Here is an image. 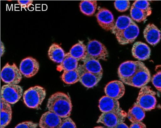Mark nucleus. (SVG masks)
<instances>
[{
  "label": "nucleus",
  "mask_w": 161,
  "mask_h": 128,
  "mask_svg": "<svg viewBox=\"0 0 161 128\" xmlns=\"http://www.w3.org/2000/svg\"><path fill=\"white\" fill-rule=\"evenodd\" d=\"M47 107L61 118L69 117L72 105L70 97L61 92L53 94L49 98Z\"/></svg>",
  "instance_id": "nucleus-1"
},
{
  "label": "nucleus",
  "mask_w": 161,
  "mask_h": 128,
  "mask_svg": "<svg viewBox=\"0 0 161 128\" xmlns=\"http://www.w3.org/2000/svg\"><path fill=\"white\" fill-rule=\"evenodd\" d=\"M46 95V90L41 86L31 87L24 93V102L28 108L38 109L42 105Z\"/></svg>",
  "instance_id": "nucleus-2"
},
{
  "label": "nucleus",
  "mask_w": 161,
  "mask_h": 128,
  "mask_svg": "<svg viewBox=\"0 0 161 128\" xmlns=\"http://www.w3.org/2000/svg\"><path fill=\"white\" fill-rule=\"evenodd\" d=\"M156 95L150 86H144L141 88L136 103L145 111L153 110L157 104Z\"/></svg>",
  "instance_id": "nucleus-3"
},
{
  "label": "nucleus",
  "mask_w": 161,
  "mask_h": 128,
  "mask_svg": "<svg viewBox=\"0 0 161 128\" xmlns=\"http://www.w3.org/2000/svg\"><path fill=\"white\" fill-rule=\"evenodd\" d=\"M127 116V113L119 108L117 110L103 113L97 122L108 128H115L118 124L125 121Z\"/></svg>",
  "instance_id": "nucleus-4"
},
{
  "label": "nucleus",
  "mask_w": 161,
  "mask_h": 128,
  "mask_svg": "<svg viewBox=\"0 0 161 128\" xmlns=\"http://www.w3.org/2000/svg\"><path fill=\"white\" fill-rule=\"evenodd\" d=\"M22 74L15 63L6 64L1 71V79L7 84H18L22 80Z\"/></svg>",
  "instance_id": "nucleus-5"
},
{
  "label": "nucleus",
  "mask_w": 161,
  "mask_h": 128,
  "mask_svg": "<svg viewBox=\"0 0 161 128\" xmlns=\"http://www.w3.org/2000/svg\"><path fill=\"white\" fill-rule=\"evenodd\" d=\"M150 71L144 65L132 76L122 82L132 87L141 88L151 81Z\"/></svg>",
  "instance_id": "nucleus-6"
},
{
  "label": "nucleus",
  "mask_w": 161,
  "mask_h": 128,
  "mask_svg": "<svg viewBox=\"0 0 161 128\" xmlns=\"http://www.w3.org/2000/svg\"><path fill=\"white\" fill-rule=\"evenodd\" d=\"M23 94L22 88L18 84H6L1 88V98L11 104L17 103Z\"/></svg>",
  "instance_id": "nucleus-7"
},
{
  "label": "nucleus",
  "mask_w": 161,
  "mask_h": 128,
  "mask_svg": "<svg viewBox=\"0 0 161 128\" xmlns=\"http://www.w3.org/2000/svg\"><path fill=\"white\" fill-rule=\"evenodd\" d=\"M87 57L99 60H107L108 53L107 49L101 42L96 40L90 41L87 44Z\"/></svg>",
  "instance_id": "nucleus-8"
},
{
  "label": "nucleus",
  "mask_w": 161,
  "mask_h": 128,
  "mask_svg": "<svg viewBox=\"0 0 161 128\" xmlns=\"http://www.w3.org/2000/svg\"><path fill=\"white\" fill-rule=\"evenodd\" d=\"M145 65L140 61H129L121 64L118 68V77L122 82L129 79Z\"/></svg>",
  "instance_id": "nucleus-9"
},
{
  "label": "nucleus",
  "mask_w": 161,
  "mask_h": 128,
  "mask_svg": "<svg viewBox=\"0 0 161 128\" xmlns=\"http://www.w3.org/2000/svg\"><path fill=\"white\" fill-rule=\"evenodd\" d=\"M77 69L79 75V81L87 88L96 86L103 77V75L94 74L88 72L82 65L78 66Z\"/></svg>",
  "instance_id": "nucleus-10"
},
{
  "label": "nucleus",
  "mask_w": 161,
  "mask_h": 128,
  "mask_svg": "<svg viewBox=\"0 0 161 128\" xmlns=\"http://www.w3.org/2000/svg\"><path fill=\"white\" fill-rule=\"evenodd\" d=\"M139 28L136 23H132L129 27L115 35L118 43L125 45L133 43L139 34Z\"/></svg>",
  "instance_id": "nucleus-11"
},
{
  "label": "nucleus",
  "mask_w": 161,
  "mask_h": 128,
  "mask_svg": "<svg viewBox=\"0 0 161 128\" xmlns=\"http://www.w3.org/2000/svg\"><path fill=\"white\" fill-rule=\"evenodd\" d=\"M39 68V64L36 59L31 57H28L21 61L19 70L24 76L30 78L37 74Z\"/></svg>",
  "instance_id": "nucleus-12"
},
{
  "label": "nucleus",
  "mask_w": 161,
  "mask_h": 128,
  "mask_svg": "<svg viewBox=\"0 0 161 128\" xmlns=\"http://www.w3.org/2000/svg\"><path fill=\"white\" fill-rule=\"evenodd\" d=\"M96 17L98 24L103 29L112 30L115 23L113 14L110 11L105 8H99Z\"/></svg>",
  "instance_id": "nucleus-13"
},
{
  "label": "nucleus",
  "mask_w": 161,
  "mask_h": 128,
  "mask_svg": "<svg viewBox=\"0 0 161 128\" xmlns=\"http://www.w3.org/2000/svg\"><path fill=\"white\" fill-rule=\"evenodd\" d=\"M104 91L106 96L118 100L124 95L125 88L122 81L114 80L106 85Z\"/></svg>",
  "instance_id": "nucleus-14"
},
{
  "label": "nucleus",
  "mask_w": 161,
  "mask_h": 128,
  "mask_svg": "<svg viewBox=\"0 0 161 128\" xmlns=\"http://www.w3.org/2000/svg\"><path fill=\"white\" fill-rule=\"evenodd\" d=\"M61 118L55 113L48 111L42 115L40 120L39 126L41 128H59Z\"/></svg>",
  "instance_id": "nucleus-15"
},
{
  "label": "nucleus",
  "mask_w": 161,
  "mask_h": 128,
  "mask_svg": "<svg viewBox=\"0 0 161 128\" xmlns=\"http://www.w3.org/2000/svg\"><path fill=\"white\" fill-rule=\"evenodd\" d=\"M134 57L139 61H145L150 58L151 50L147 44L141 42L134 44L132 49Z\"/></svg>",
  "instance_id": "nucleus-16"
},
{
  "label": "nucleus",
  "mask_w": 161,
  "mask_h": 128,
  "mask_svg": "<svg viewBox=\"0 0 161 128\" xmlns=\"http://www.w3.org/2000/svg\"><path fill=\"white\" fill-rule=\"evenodd\" d=\"M143 34L146 41L151 45L155 46L160 41V30L153 24L150 23L147 26L144 30Z\"/></svg>",
  "instance_id": "nucleus-17"
},
{
  "label": "nucleus",
  "mask_w": 161,
  "mask_h": 128,
  "mask_svg": "<svg viewBox=\"0 0 161 128\" xmlns=\"http://www.w3.org/2000/svg\"><path fill=\"white\" fill-rule=\"evenodd\" d=\"M98 106L101 112H107L118 110L120 104L118 100L106 96L99 100Z\"/></svg>",
  "instance_id": "nucleus-18"
},
{
  "label": "nucleus",
  "mask_w": 161,
  "mask_h": 128,
  "mask_svg": "<svg viewBox=\"0 0 161 128\" xmlns=\"http://www.w3.org/2000/svg\"><path fill=\"white\" fill-rule=\"evenodd\" d=\"M12 118V110L10 104L1 98V125L4 128L10 123Z\"/></svg>",
  "instance_id": "nucleus-19"
},
{
  "label": "nucleus",
  "mask_w": 161,
  "mask_h": 128,
  "mask_svg": "<svg viewBox=\"0 0 161 128\" xmlns=\"http://www.w3.org/2000/svg\"><path fill=\"white\" fill-rule=\"evenodd\" d=\"M65 54V51L58 44L53 43L49 47L48 56L50 60L54 63L60 64L64 58Z\"/></svg>",
  "instance_id": "nucleus-20"
},
{
  "label": "nucleus",
  "mask_w": 161,
  "mask_h": 128,
  "mask_svg": "<svg viewBox=\"0 0 161 128\" xmlns=\"http://www.w3.org/2000/svg\"><path fill=\"white\" fill-rule=\"evenodd\" d=\"M82 61L84 63L82 65L88 72L94 74L103 75V68L98 60L86 57Z\"/></svg>",
  "instance_id": "nucleus-21"
},
{
  "label": "nucleus",
  "mask_w": 161,
  "mask_h": 128,
  "mask_svg": "<svg viewBox=\"0 0 161 128\" xmlns=\"http://www.w3.org/2000/svg\"><path fill=\"white\" fill-rule=\"evenodd\" d=\"M145 111L136 103L129 109L127 114V117L132 123L142 121L145 118Z\"/></svg>",
  "instance_id": "nucleus-22"
},
{
  "label": "nucleus",
  "mask_w": 161,
  "mask_h": 128,
  "mask_svg": "<svg viewBox=\"0 0 161 128\" xmlns=\"http://www.w3.org/2000/svg\"><path fill=\"white\" fill-rule=\"evenodd\" d=\"M69 53L78 61H82L87 57V47L83 42L79 41L73 46L70 50Z\"/></svg>",
  "instance_id": "nucleus-23"
},
{
  "label": "nucleus",
  "mask_w": 161,
  "mask_h": 128,
  "mask_svg": "<svg viewBox=\"0 0 161 128\" xmlns=\"http://www.w3.org/2000/svg\"><path fill=\"white\" fill-rule=\"evenodd\" d=\"M78 61L69 53H66L62 62L58 66V69L64 71L76 69L78 67Z\"/></svg>",
  "instance_id": "nucleus-24"
},
{
  "label": "nucleus",
  "mask_w": 161,
  "mask_h": 128,
  "mask_svg": "<svg viewBox=\"0 0 161 128\" xmlns=\"http://www.w3.org/2000/svg\"><path fill=\"white\" fill-rule=\"evenodd\" d=\"M133 22L129 16L123 15L119 17L112 31V33L115 35L126 29Z\"/></svg>",
  "instance_id": "nucleus-25"
},
{
  "label": "nucleus",
  "mask_w": 161,
  "mask_h": 128,
  "mask_svg": "<svg viewBox=\"0 0 161 128\" xmlns=\"http://www.w3.org/2000/svg\"><path fill=\"white\" fill-rule=\"evenodd\" d=\"M79 7L80 10L83 14L91 16L96 12L97 2L94 0H84L80 2Z\"/></svg>",
  "instance_id": "nucleus-26"
},
{
  "label": "nucleus",
  "mask_w": 161,
  "mask_h": 128,
  "mask_svg": "<svg viewBox=\"0 0 161 128\" xmlns=\"http://www.w3.org/2000/svg\"><path fill=\"white\" fill-rule=\"evenodd\" d=\"M79 75L77 69L72 70L64 71L61 76L63 81L67 84H73L79 81Z\"/></svg>",
  "instance_id": "nucleus-27"
},
{
  "label": "nucleus",
  "mask_w": 161,
  "mask_h": 128,
  "mask_svg": "<svg viewBox=\"0 0 161 128\" xmlns=\"http://www.w3.org/2000/svg\"><path fill=\"white\" fill-rule=\"evenodd\" d=\"M152 13L144 11L132 6L130 10V15L132 20L140 23L146 20Z\"/></svg>",
  "instance_id": "nucleus-28"
},
{
  "label": "nucleus",
  "mask_w": 161,
  "mask_h": 128,
  "mask_svg": "<svg viewBox=\"0 0 161 128\" xmlns=\"http://www.w3.org/2000/svg\"><path fill=\"white\" fill-rule=\"evenodd\" d=\"M135 8L141 9V10L152 13L150 6V3L147 1H135L132 5Z\"/></svg>",
  "instance_id": "nucleus-29"
},
{
  "label": "nucleus",
  "mask_w": 161,
  "mask_h": 128,
  "mask_svg": "<svg viewBox=\"0 0 161 128\" xmlns=\"http://www.w3.org/2000/svg\"><path fill=\"white\" fill-rule=\"evenodd\" d=\"M115 8L120 12H124L128 9L130 7L129 1H116L114 2Z\"/></svg>",
  "instance_id": "nucleus-30"
},
{
  "label": "nucleus",
  "mask_w": 161,
  "mask_h": 128,
  "mask_svg": "<svg viewBox=\"0 0 161 128\" xmlns=\"http://www.w3.org/2000/svg\"><path fill=\"white\" fill-rule=\"evenodd\" d=\"M161 73L160 70L154 75L151 79V81H152L153 86L160 92H161Z\"/></svg>",
  "instance_id": "nucleus-31"
},
{
  "label": "nucleus",
  "mask_w": 161,
  "mask_h": 128,
  "mask_svg": "<svg viewBox=\"0 0 161 128\" xmlns=\"http://www.w3.org/2000/svg\"><path fill=\"white\" fill-rule=\"evenodd\" d=\"M76 128V125L75 123L73 121L71 118L69 117L63 118V119L61 120V121L60 126L59 128Z\"/></svg>",
  "instance_id": "nucleus-32"
},
{
  "label": "nucleus",
  "mask_w": 161,
  "mask_h": 128,
  "mask_svg": "<svg viewBox=\"0 0 161 128\" xmlns=\"http://www.w3.org/2000/svg\"><path fill=\"white\" fill-rule=\"evenodd\" d=\"M38 124L31 121H27L20 123L15 127L16 128H36Z\"/></svg>",
  "instance_id": "nucleus-33"
},
{
  "label": "nucleus",
  "mask_w": 161,
  "mask_h": 128,
  "mask_svg": "<svg viewBox=\"0 0 161 128\" xmlns=\"http://www.w3.org/2000/svg\"><path fill=\"white\" fill-rule=\"evenodd\" d=\"M17 2L21 8H28L32 5L33 2L32 0H18Z\"/></svg>",
  "instance_id": "nucleus-34"
},
{
  "label": "nucleus",
  "mask_w": 161,
  "mask_h": 128,
  "mask_svg": "<svg viewBox=\"0 0 161 128\" xmlns=\"http://www.w3.org/2000/svg\"><path fill=\"white\" fill-rule=\"evenodd\" d=\"M130 128H146V125L141 121L132 123L129 127Z\"/></svg>",
  "instance_id": "nucleus-35"
},
{
  "label": "nucleus",
  "mask_w": 161,
  "mask_h": 128,
  "mask_svg": "<svg viewBox=\"0 0 161 128\" xmlns=\"http://www.w3.org/2000/svg\"><path fill=\"white\" fill-rule=\"evenodd\" d=\"M116 128H129V127L127 126V125L125 124L124 122H122L120 123V124H118L116 125L115 127Z\"/></svg>",
  "instance_id": "nucleus-36"
}]
</instances>
